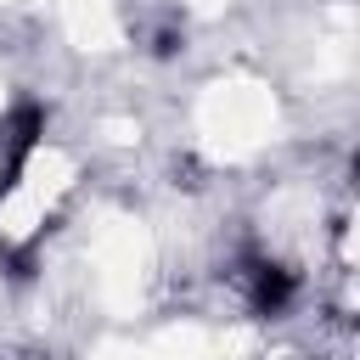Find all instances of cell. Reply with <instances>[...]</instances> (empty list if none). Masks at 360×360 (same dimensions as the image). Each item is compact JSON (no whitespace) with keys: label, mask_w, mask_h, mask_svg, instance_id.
<instances>
[{"label":"cell","mask_w":360,"mask_h":360,"mask_svg":"<svg viewBox=\"0 0 360 360\" xmlns=\"http://www.w3.org/2000/svg\"><path fill=\"white\" fill-rule=\"evenodd\" d=\"M236 281H242V304H248V315H259V321H281V315L298 304V287H304L292 264L264 259V253H248V259L236 264Z\"/></svg>","instance_id":"1"},{"label":"cell","mask_w":360,"mask_h":360,"mask_svg":"<svg viewBox=\"0 0 360 360\" xmlns=\"http://www.w3.org/2000/svg\"><path fill=\"white\" fill-rule=\"evenodd\" d=\"M39 141H45V107L39 101H17L0 118V202L17 191V180H22L28 158L39 152Z\"/></svg>","instance_id":"2"},{"label":"cell","mask_w":360,"mask_h":360,"mask_svg":"<svg viewBox=\"0 0 360 360\" xmlns=\"http://www.w3.org/2000/svg\"><path fill=\"white\" fill-rule=\"evenodd\" d=\"M0 270H6L11 281H34V270H39V236H28V242H0Z\"/></svg>","instance_id":"3"},{"label":"cell","mask_w":360,"mask_h":360,"mask_svg":"<svg viewBox=\"0 0 360 360\" xmlns=\"http://www.w3.org/2000/svg\"><path fill=\"white\" fill-rule=\"evenodd\" d=\"M146 51H152V62H174L180 51H186V22H158L152 34H146Z\"/></svg>","instance_id":"4"}]
</instances>
